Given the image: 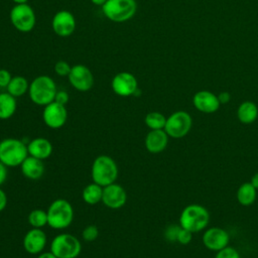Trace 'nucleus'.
Instances as JSON below:
<instances>
[{"instance_id": "nucleus-1", "label": "nucleus", "mask_w": 258, "mask_h": 258, "mask_svg": "<svg viewBox=\"0 0 258 258\" xmlns=\"http://www.w3.org/2000/svg\"><path fill=\"white\" fill-rule=\"evenodd\" d=\"M57 92L56 85L49 76L41 75L34 78L29 84L28 95L32 103L38 106H46L54 101Z\"/></svg>"}, {"instance_id": "nucleus-2", "label": "nucleus", "mask_w": 258, "mask_h": 258, "mask_svg": "<svg viewBox=\"0 0 258 258\" xmlns=\"http://www.w3.org/2000/svg\"><path fill=\"white\" fill-rule=\"evenodd\" d=\"M118 172L119 170L116 161L109 155H99L94 159L92 163V179L94 182L100 184L103 187L116 182L118 178Z\"/></svg>"}, {"instance_id": "nucleus-3", "label": "nucleus", "mask_w": 258, "mask_h": 258, "mask_svg": "<svg viewBox=\"0 0 258 258\" xmlns=\"http://www.w3.org/2000/svg\"><path fill=\"white\" fill-rule=\"evenodd\" d=\"M47 225L54 230H63L74 221V208L66 199L54 200L47 208Z\"/></svg>"}, {"instance_id": "nucleus-4", "label": "nucleus", "mask_w": 258, "mask_h": 258, "mask_svg": "<svg viewBox=\"0 0 258 258\" xmlns=\"http://www.w3.org/2000/svg\"><path fill=\"white\" fill-rule=\"evenodd\" d=\"M28 156L27 144L17 138L0 141V161L7 167H18Z\"/></svg>"}, {"instance_id": "nucleus-5", "label": "nucleus", "mask_w": 258, "mask_h": 258, "mask_svg": "<svg viewBox=\"0 0 258 258\" xmlns=\"http://www.w3.org/2000/svg\"><path fill=\"white\" fill-rule=\"evenodd\" d=\"M210 222V213L202 205L191 204L186 206L180 213L179 225L181 228L198 233L206 229Z\"/></svg>"}, {"instance_id": "nucleus-6", "label": "nucleus", "mask_w": 258, "mask_h": 258, "mask_svg": "<svg viewBox=\"0 0 258 258\" xmlns=\"http://www.w3.org/2000/svg\"><path fill=\"white\" fill-rule=\"evenodd\" d=\"M137 11L136 0H107L102 6L104 16L113 22H125L134 17Z\"/></svg>"}, {"instance_id": "nucleus-7", "label": "nucleus", "mask_w": 258, "mask_h": 258, "mask_svg": "<svg viewBox=\"0 0 258 258\" xmlns=\"http://www.w3.org/2000/svg\"><path fill=\"white\" fill-rule=\"evenodd\" d=\"M50 251L57 258H77L81 254L82 244L76 236L70 233H60L52 239Z\"/></svg>"}, {"instance_id": "nucleus-8", "label": "nucleus", "mask_w": 258, "mask_h": 258, "mask_svg": "<svg viewBox=\"0 0 258 258\" xmlns=\"http://www.w3.org/2000/svg\"><path fill=\"white\" fill-rule=\"evenodd\" d=\"M10 21L20 32H30L36 23V16L32 7L27 4H15L10 11Z\"/></svg>"}, {"instance_id": "nucleus-9", "label": "nucleus", "mask_w": 258, "mask_h": 258, "mask_svg": "<svg viewBox=\"0 0 258 258\" xmlns=\"http://www.w3.org/2000/svg\"><path fill=\"white\" fill-rule=\"evenodd\" d=\"M191 125V116L187 112L179 110L166 118L164 131L171 138H181L189 132Z\"/></svg>"}, {"instance_id": "nucleus-10", "label": "nucleus", "mask_w": 258, "mask_h": 258, "mask_svg": "<svg viewBox=\"0 0 258 258\" xmlns=\"http://www.w3.org/2000/svg\"><path fill=\"white\" fill-rule=\"evenodd\" d=\"M72 87L79 92H88L94 86V76L85 64H75L68 76Z\"/></svg>"}, {"instance_id": "nucleus-11", "label": "nucleus", "mask_w": 258, "mask_h": 258, "mask_svg": "<svg viewBox=\"0 0 258 258\" xmlns=\"http://www.w3.org/2000/svg\"><path fill=\"white\" fill-rule=\"evenodd\" d=\"M111 88L120 97L134 96L139 90L137 79L129 72H120L115 75L111 82Z\"/></svg>"}, {"instance_id": "nucleus-12", "label": "nucleus", "mask_w": 258, "mask_h": 258, "mask_svg": "<svg viewBox=\"0 0 258 258\" xmlns=\"http://www.w3.org/2000/svg\"><path fill=\"white\" fill-rule=\"evenodd\" d=\"M42 120L48 128L59 129L68 120V110L64 105L53 101L44 106L42 111Z\"/></svg>"}, {"instance_id": "nucleus-13", "label": "nucleus", "mask_w": 258, "mask_h": 258, "mask_svg": "<svg viewBox=\"0 0 258 258\" xmlns=\"http://www.w3.org/2000/svg\"><path fill=\"white\" fill-rule=\"evenodd\" d=\"M53 32L60 37L72 35L77 27V22L74 14L68 10L57 11L51 20Z\"/></svg>"}, {"instance_id": "nucleus-14", "label": "nucleus", "mask_w": 258, "mask_h": 258, "mask_svg": "<svg viewBox=\"0 0 258 258\" xmlns=\"http://www.w3.org/2000/svg\"><path fill=\"white\" fill-rule=\"evenodd\" d=\"M127 202V192L125 188L117 182L103 187L102 203L109 209L118 210L125 206Z\"/></svg>"}, {"instance_id": "nucleus-15", "label": "nucleus", "mask_w": 258, "mask_h": 258, "mask_svg": "<svg viewBox=\"0 0 258 258\" xmlns=\"http://www.w3.org/2000/svg\"><path fill=\"white\" fill-rule=\"evenodd\" d=\"M230 237L228 232L219 227H212L205 231L203 235V243L205 247L212 251H220L228 246Z\"/></svg>"}, {"instance_id": "nucleus-16", "label": "nucleus", "mask_w": 258, "mask_h": 258, "mask_svg": "<svg viewBox=\"0 0 258 258\" xmlns=\"http://www.w3.org/2000/svg\"><path fill=\"white\" fill-rule=\"evenodd\" d=\"M47 238L46 234L42 229L31 228L23 237V248L24 250L31 255H38L41 253L46 246Z\"/></svg>"}, {"instance_id": "nucleus-17", "label": "nucleus", "mask_w": 258, "mask_h": 258, "mask_svg": "<svg viewBox=\"0 0 258 258\" xmlns=\"http://www.w3.org/2000/svg\"><path fill=\"white\" fill-rule=\"evenodd\" d=\"M192 104L198 111L206 114L215 113L221 106L218 96L207 90L197 92L192 97Z\"/></svg>"}, {"instance_id": "nucleus-18", "label": "nucleus", "mask_w": 258, "mask_h": 258, "mask_svg": "<svg viewBox=\"0 0 258 258\" xmlns=\"http://www.w3.org/2000/svg\"><path fill=\"white\" fill-rule=\"evenodd\" d=\"M168 135L164 129L150 130L144 140L145 148L148 152L156 154L162 152L168 144Z\"/></svg>"}, {"instance_id": "nucleus-19", "label": "nucleus", "mask_w": 258, "mask_h": 258, "mask_svg": "<svg viewBox=\"0 0 258 258\" xmlns=\"http://www.w3.org/2000/svg\"><path fill=\"white\" fill-rule=\"evenodd\" d=\"M27 150L28 155L40 160H45L51 155L53 148L48 139L44 137H36L28 142Z\"/></svg>"}, {"instance_id": "nucleus-20", "label": "nucleus", "mask_w": 258, "mask_h": 258, "mask_svg": "<svg viewBox=\"0 0 258 258\" xmlns=\"http://www.w3.org/2000/svg\"><path fill=\"white\" fill-rule=\"evenodd\" d=\"M21 168V172L22 174L31 180H36L39 179L45 170L44 164H43V160L37 159L33 156L28 155L23 162L20 165Z\"/></svg>"}, {"instance_id": "nucleus-21", "label": "nucleus", "mask_w": 258, "mask_h": 258, "mask_svg": "<svg viewBox=\"0 0 258 258\" xmlns=\"http://www.w3.org/2000/svg\"><path fill=\"white\" fill-rule=\"evenodd\" d=\"M238 120L243 124H251L258 117V107L252 101L241 103L237 109Z\"/></svg>"}, {"instance_id": "nucleus-22", "label": "nucleus", "mask_w": 258, "mask_h": 258, "mask_svg": "<svg viewBox=\"0 0 258 258\" xmlns=\"http://www.w3.org/2000/svg\"><path fill=\"white\" fill-rule=\"evenodd\" d=\"M17 101L16 98L8 92L0 93V120L10 119L16 112Z\"/></svg>"}, {"instance_id": "nucleus-23", "label": "nucleus", "mask_w": 258, "mask_h": 258, "mask_svg": "<svg viewBox=\"0 0 258 258\" xmlns=\"http://www.w3.org/2000/svg\"><path fill=\"white\" fill-rule=\"evenodd\" d=\"M103 186L96 182L87 184L82 191V199L88 205H97L102 202Z\"/></svg>"}, {"instance_id": "nucleus-24", "label": "nucleus", "mask_w": 258, "mask_h": 258, "mask_svg": "<svg viewBox=\"0 0 258 258\" xmlns=\"http://www.w3.org/2000/svg\"><path fill=\"white\" fill-rule=\"evenodd\" d=\"M257 197V189L253 186V184L249 182L242 183L237 190V200L240 205L248 207L251 206Z\"/></svg>"}, {"instance_id": "nucleus-25", "label": "nucleus", "mask_w": 258, "mask_h": 258, "mask_svg": "<svg viewBox=\"0 0 258 258\" xmlns=\"http://www.w3.org/2000/svg\"><path fill=\"white\" fill-rule=\"evenodd\" d=\"M28 89H29V83L26 80V78L22 76L12 77L9 85L6 88L7 92L15 98L25 95L28 92Z\"/></svg>"}, {"instance_id": "nucleus-26", "label": "nucleus", "mask_w": 258, "mask_h": 258, "mask_svg": "<svg viewBox=\"0 0 258 258\" xmlns=\"http://www.w3.org/2000/svg\"><path fill=\"white\" fill-rule=\"evenodd\" d=\"M144 122H145V125L150 130L164 129V126L166 123V117L160 112L153 111L146 114L144 118Z\"/></svg>"}, {"instance_id": "nucleus-27", "label": "nucleus", "mask_w": 258, "mask_h": 258, "mask_svg": "<svg viewBox=\"0 0 258 258\" xmlns=\"http://www.w3.org/2000/svg\"><path fill=\"white\" fill-rule=\"evenodd\" d=\"M27 221L32 228L42 229L47 225V213L41 209H34L28 214Z\"/></svg>"}, {"instance_id": "nucleus-28", "label": "nucleus", "mask_w": 258, "mask_h": 258, "mask_svg": "<svg viewBox=\"0 0 258 258\" xmlns=\"http://www.w3.org/2000/svg\"><path fill=\"white\" fill-rule=\"evenodd\" d=\"M99 237V229L96 225H89L82 231V238L87 242H93Z\"/></svg>"}, {"instance_id": "nucleus-29", "label": "nucleus", "mask_w": 258, "mask_h": 258, "mask_svg": "<svg viewBox=\"0 0 258 258\" xmlns=\"http://www.w3.org/2000/svg\"><path fill=\"white\" fill-rule=\"evenodd\" d=\"M214 258H241V256L235 248L227 246L224 249L218 251Z\"/></svg>"}, {"instance_id": "nucleus-30", "label": "nucleus", "mask_w": 258, "mask_h": 258, "mask_svg": "<svg viewBox=\"0 0 258 258\" xmlns=\"http://www.w3.org/2000/svg\"><path fill=\"white\" fill-rule=\"evenodd\" d=\"M54 72L57 76L59 77H68L71 70H72V67L70 66V63L66 60H58L55 62L54 64Z\"/></svg>"}, {"instance_id": "nucleus-31", "label": "nucleus", "mask_w": 258, "mask_h": 258, "mask_svg": "<svg viewBox=\"0 0 258 258\" xmlns=\"http://www.w3.org/2000/svg\"><path fill=\"white\" fill-rule=\"evenodd\" d=\"M180 225H169L164 231V238L169 242H176Z\"/></svg>"}, {"instance_id": "nucleus-32", "label": "nucleus", "mask_w": 258, "mask_h": 258, "mask_svg": "<svg viewBox=\"0 0 258 258\" xmlns=\"http://www.w3.org/2000/svg\"><path fill=\"white\" fill-rule=\"evenodd\" d=\"M192 234L194 233H191L190 231L180 227V229L178 231L176 242H178L181 245H187L191 241V239H192Z\"/></svg>"}, {"instance_id": "nucleus-33", "label": "nucleus", "mask_w": 258, "mask_h": 258, "mask_svg": "<svg viewBox=\"0 0 258 258\" xmlns=\"http://www.w3.org/2000/svg\"><path fill=\"white\" fill-rule=\"evenodd\" d=\"M12 76L8 70L0 69V88H7Z\"/></svg>"}, {"instance_id": "nucleus-34", "label": "nucleus", "mask_w": 258, "mask_h": 258, "mask_svg": "<svg viewBox=\"0 0 258 258\" xmlns=\"http://www.w3.org/2000/svg\"><path fill=\"white\" fill-rule=\"evenodd\" d=\"M69 100H70V96H69V94H68L67 91L60 90V91H57V92H56L55 97H54V102L66 106V105L68 104Z\"/></svg>"}, {"instance_id": "nucleus-35", "label": "nucleus", "mask_w": 258, "mask_h": 258, "mask_svg": "<svg viewBox=\"0 0 258 258\" xmlns=\"http://www.w3.org/2000/svg\"><path fill=\"white\" fill-rule=\"evenodd\" d=\"M7 166L0 161V186L6 181L7 178Z\"/></svg>"}, {"instance_id": "nucleus-36", "label": "nucleus", "mask_w": 258, "mask_h": 258, "mask_svg": "<svg viewBox=\"0 0 258 258\" xmlns=\"http://www.w3.org/2000/svg\"><path fill=\"white\" fill-rule=\"evenodd\" d=\"M7 206V195L6 192L0 187V212H2Z\"/></svg>"}, {"instance_id": "nucleus-37", "label": "nucleus", "mask_w": 258, "mask_h": 258, "mask_svg": "<svg viewBox=\"0 0 258 258\" xmlns=\"http://www.w3.org/2000/svg\"><path fill=\"white\" fill-rule=\"evenodd\" d=\"M218 99H219L220 104H227L231 100V95L228 92H221L218 95Z\"/></svg>"}, {"instance_id": "nucleus-38", "label": "nucleus", "mask_w": 258, "mask_h": 258, "mask_svg": "<svg viewBox=\"0 0 258 258\" xmlns=\"http://www.w3.org/2000/svg\"><path fill=\"white\" fill-rule=\"evenodd\" d=\"M36 258H57L50 250L49 251H42L41 253H39L38 255H37V257Z\"/></svg>"}, {"instance_id": "nucleus-39", "label": "nucleus", "mask_w": 258, "mask_h": 258, "mask_svg": "<svg viewBox=\"0 0 258 258\" xmlns=\"http://www.w3.org/2000/svg\"><path fill=\"white\" fill-rule=\"evenodd\" d=\"M250 182L253 184V186H254L256 189H258V172H256V173H254V174L252 175Z\"/></svg>"}, {"instance_id": "nucleus-40", "label": "nucleus", "mask_w": 258, "mask_h": 258, "mask_svg": "<svg viewBox=\"0 0 258 258\" xmlns=\"http://www.w3.org/2000/svg\"><path fill=\"white\" fill-rule=\"evenodd\" d=\"M106 1H107V0H91V2H92L93 4L98 5V6H101V7L106 3Z\"/></svg>"}, {"instance_id": "nucleus-41", "label": "nucleus", "mask_w": 258, "mask_h": 258, "mask_svg": "<svg viewBox=\"0 0 258 258\" xmlns=\"http://www.w3.org/2000/svg\"><path fill=\"white\" fill-rule=\"evenodd\" d=\"M15 4H24V3H27L28 0H12Z\"/></svg>"}]
</instances>
